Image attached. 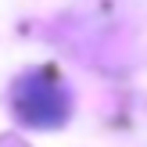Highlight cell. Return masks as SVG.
<instances>
[{
    "label": "cell",
    "mask_w": 147,
    "mask_h": 147,
    "mask_svg": "<svg viewBox=\"0 0 147 147\" xmlns=\"http://www.w3.org/2000/svg\"><path fill=\"white\" fill-rule=\"evenodd\" d=\"M11 108L18 115V122H25L32 129H57L65 126V119L72 111V97L50 68H36L14 79Z\"/></svg>",
    "instance_id": "6da1fadb"
}]
</instances>
